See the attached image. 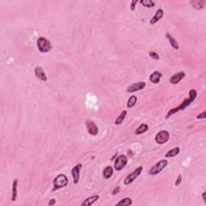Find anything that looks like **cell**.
Instances as JSON below:
<instances>
[{
  "mask_svg": "<svg viewBox=\"0 0 206 206\" xmlns=\"http://www.w3.org/2000/svg\"><path fill=\"white\" fill-rule=\"evenodd\" d=\"M140 3L145 7H153L155 6V3L151 0H142L140 1Z\"/></svg>",
  "mask_w": 206,
  "mask_h": 206,
  "instance_id": "d4e9b609",
  "label": "cell"
},
{
  "mask_svg": "<svg viewBox=\"0 0 206 206\" xmlns=\"http://www.w3.org/2000/svg\"><path fill=\"white\" fill-rule=\"evenodd\" d=\"M163 17H164V11H163L162 9H159V10H157V11H156V15H155V16L151 18V20H150V24H151V25L156 24V23L159 21Z\"/></svg>",
  "mask_w": 206,
  "mask_h": 206,
  "instance_id": "4fadbf2b",
  "label": "cell"
},
{
  "mask_svg": "<svg viewBox=\"0 0 206 206\" xmlns=\"http://www.w3.org/2000/svg\"><path fill=\"white\" fill-rule=\"evenodd\" d=\"M196 96H197V93H196V91L195 90H191L190 91H189V97L183 101L182 103H181L179 106H177L176 108H173L172 109V110H170L169 112L167 114L166 119L169 118V117H171L172 115H173V114H176L177 112H179V111L184 110L187 106H189L191 103L195 100Z\"/></svg>",
  "mask_w": 206,
  "mask_h": 206,
  "instance_id": "6da1fadb",
  "label": "cell"
},
{
  "mask_svg": "<svg viewBox=\"0 0 206 206\" xmlns=\"http://www.w3.org/2000/svg\"><path fill=\"white\" fill-rule=\"evenodd\" d=\"M185 77V73H184V72H180V73H176L175 75H173V76L171 77V79H170V82H171L172 84L176 85V84H178L181 80L184 79Z\"/></svg>",
  "mask_w": 206,
  "mask_h": 206,
  "instance_id": "7c38bea8",
  "label": "cell"
},
{
  "mask_svg": "<svg viewBox=\"0 0 206 206\" xmlns=\"http://www.w3.org/2000/svg\"><path fill=\"white\" fill-rule=\"evenodd\" d=\"M68 183H69V180L65 175H59L53 180V190H58L60 188L65 187L68 185Z\"/></svg>",
  "mask_w": 206,
  "mask_h": 206,
  "instance_id": "3957f363",
  "label": "cell"
},
{
  "mask_svg": "<svg viewBox=\"0 0 206 206\" xmlns=\"http://www.w3.org/2000/svg\"><path fill=\"white\" fill-rule=\"evenodd\" d=\"M180 147H176L173 148L171 151H168V152L165 155V157H166V158H172V157H175V156H176L178 154L180 153Z\"/></svg>",
  "mask_w": 206,
  "mask_h": 206,
  "instance_id": "ffe728a7",
  "label": "cell"
},
{
  "mask_svg": "<svg viewBox=\"0 0 206 206\" xmlns=\"http://www.w3.org/2000/svg\"><path fill=\"white\" fill-rule=\"evenodd\" d=\"M35 75L39 79H40L41 81H43V82H47V80H48V78H47V76H46V74H45L44 71V69L41 68V67L40 66H37L35 68Z\"/></svg>",
  "mask_w": 206,
  "mask_h": 206,
  "instance_id": "8fae6325",
  "label": "cell"
},
{
  "mask_svg": "<svg viewBox=\"0 0 206 206\" xmlns=\"http://www.w3.org/2000/svg\"><path fill=\"white\" fill-rule=\"evenodd\" d=\"M132 205V200L129 197H126V198H123L122 200L119 201V203L117 204V205Z\"/></svg>",
  "mask_w": 206,
  "mask_h": 206,
  "instance_id": "7402d4cb",
  "label": "cell"
},
{
  "mask_svg": "<svg viewBox=\"0 0 206 206\" xmlns=\"http://www.w3.org/2000/svg\"><path fill=\"white\" fill-rule=\"evenodd\" d=\"M119 191H120V188H119V187H116V188L113 190V192H112V194H113V195H116V194H118V193H119Z\"/></svg>",
  "mask_w": 206,
  "mask_h": 206,
  "instance_id": "f546056e",
  "label": "cell"
},
{
  "mask_svg": "<svg viewBox=\"0 0 206 206\" xmlns=\"http://www.w3.org/2000/svg\"><path fill=\"white\" fill-rule=\"evenodd\" d=\"M167 164H168V162L167 161V160H165V159H162L160 161H159L155 166H153L151 167L149 173H150V175H151V176L159 174V172L164 169V167L167 165Z\"/></svg>",
  "mask_w": 206,
  "mask_h": 206,
  "instance_id": "277c9868",
  "label": "cell"
},
{
  "mask_svg": "<svg viewBox=\"0 0 206 206\" xmlns=\"http://www.w3.org/2000/svg\"><path fill=\"white\" fill-rule=\"evenodd\" d=\"M17 188H18V180L16 179L12 184V195H11V201H15L17 197Z\"/></svg>",
  "mask_w": 206,
  "mask_h": 206,
  "instance_id": "ac0fdd59",
  "label": "cell"
},
{
  "mask_svg": "<svg viewBox=\"0 0 206 206\" xmlns=\"http://www.w3.org/2000/svg\"><path fill=\"white\" fill-rule=\"evenodd\" d=\"M148 130V126L147 124H142L140 125L139 127H138L136 130H135V134L136 135H142L143 133H145Z\"/></svg>",
  "mask_w": 206,
  "mask_h": 206,
  "instance_id": "44dd1931",
  "label": "cell"
},
{
  "mask_svg": "<svg viewBox=\"0 0 206 206\" xmlns=\"http://www.w3.org/2000/svg\"><path fill=\"white\" fill-rule=\"evenodd\" d=\"M206 117V112L205 111H204V112H202L201 114H199L198 116L196 117L198 119H205Z\"/></svg>",
  "mask_w": 206,
  "mask_h": 206,
  "instance_id": "f1b7e54d",
  "label": "cell"
},
{
  "mask_svg": "<svg viewBox=\"0 0 206 206\" xmlns=\"http://www.w3.org/2000/svg\"><path fill=\"white\" fill-rule=\"evenodd\" d=\"M143 167L142 166L136 168L135 171H133L130 174L128 175V176H127V178L125 179V181H124L125 185H130V184H131V183H132L138 176H139L140 174H141L142 172H143Z\"/></svg>",
  "mask_w": 206,
  "mask_h": 206,
  "instance_id": "5b68a950",
  "label": "cell"
},
{
  "mask_svg": "<svg viewBox=\"0 0 206 206\" xmlns=\"http://www.w3.org/2000/svg\"><path fill=\"white\" fill-rule=\"evenodd\" d=\"M190 3L193 8H195L196 10H202L205 7L206 2L205 0H194V1H191Z\"/></svg>",
  "mask_w": 206,
  "mask_h": 206,
  "instance_id": "5bb4252c",
  "label": "cell"
},
{
  "mask_svg": "<svg viewBox=\"0 0 206 206\" xmlns=\"http://www.w3.org/2000/svg\"><path fill=\"white\" fill-rule=\"evenodd\" d=\"M37 48L40 53H48L52 49V44L50 41L46 39L45 37H39L36 42Z\"/></svg>",
  "mask_w": 206,
  "mask_h": 206,
  "instance_id": "7a4b0ae2",
  "label": "cell"
},
{
  "mask_svg": "<svg viewBox=\"0 0 206 206\" xmlns=\"http://www.w3.org/2000/svg\"><path fill=\"white\" fill-rule=\"evenodd\" d=\"M113 172H114L113 167L111 166H107L103 171V176L105 179H110L112 176Z\"/></svg>",
  "mask_w": 206,
  "mask_h": 206,
  "instance_id": "d6986e66",
  "label": "cell"
},
{
  "mask_svg": "<svg viewBox=\"0 0 206 206\" xmlns=\"http://www.w3.org/2000/svg\"><path fill=\"white\" fill-rule=\"evenodd\" d=\"M55 204H56L55 199H52V200H50V201L48 202V205H55Z\"/></svg>",
  "mask_w": 206,
  "mask_h": 206,
  "instance_id": "4dcf8cb0",
  "label": "cell"
},
{
  "mask_svg": "<svg viewBox=\"0 0 206 206\" xmlns=\"http://www.w3.org/2000/svg\"><path fill=\"white\" fill-rule=\"evenodd\" d=\"M205 194H206V192L205 191L203 193H202V197H203V200H204V202L205 203H206V197H205Z\"/></svg>",
  "mask_w": 206,
  "mask_h": 206,
  "instance_id": "1f68e13d",
  "label": "cell"
},
{
  "mask_svg": "<svg viewBox=\"0 0 206 206\" xmlns=\"http://www.w3.org/2000/svg\"><path fill=\"white\" fill-rule=\"evenodd\" d=\"M146 86L145 82H138V83H134L131 85H130L127 88V92L133 93L136 92V91H139V90L144 89Z\"/></svg>",
  "mask_w": 206,
  "mask_h": 206,
  "instance_id": "30bf717a",
  "label": "cell"
},
{
  "mask_svg": "<svg viewBox=\"0 0 206 206\" xmlns=\"http://www.w3.org/2000/svg\"><path fill=\"white\" fill-rule=\"evenodd\" d=\"M161 77L162 74L159 72H154V73H152L151 74V76H150V81L152 83H154V84H157V83L159 82L160 79H161Z\"/></svg>",
  "mask_w": 206,
  "mask_h": 206,
  "instance_id": "2e32d148",
  "label": "cell"
},
{
  "mask_svg": "<svg viewBox=\"0 0 206 206\" xmlns=\"http://www.w3.org/2000/svg\"><path fill=\"white\" fill-rule=\"evenodd\" d=\"M98 199H99V195H93L85 200L84 202H82V205H92L93 204H94L98 201Z\"/></svg>",
  "mask_w": 206,
  "mask_h": 206,
  "instance_id": "9a60e30c",
  "label": "cell"
},
{
  "mask_svg": "<svg viewBox=\"0 0 206 206\" xmlns=\"http://www.w3.org/2000/svg\"><path fill=\"white\" fill-rule=\"evenodd\" d=\"M127 162H128V159H127V156H123V155L119 156L114 162V169L116 171H121L126 167Z\"/></svg>",
  "mask_w": 206,
  "mask_h": 206,
  "instance_id": "8992f818",
  "label": "cell"
},
{
  "mask_svg": "<svg viewBox=\"0 0 206 206\" xmlns=\"http://www.w3.org/2000/svg\"><path fill=\"white\" fill-rule=\"evenodd\" d=\"M85 126L88 130V132L90 133L91 135H97L98 134V128L95 122L91 120V119H87L85 122Z\"/></svg>",
  "mask_w": 206,
  "mask_h": 206,
  "instance_id": "ba28073f",
  "label": "cell"
},
{
  "mask_svg": "<svg viewBox=\"0 0 206 206\" xmlns=\"http://www.w3.org/2000/svg\"><path fill=\"white\" fill-rule=\"evenodd\" d=\"M181 180H182V176H181V175H179V176H177L176 181L175 185H176V186H179V185H180V183H181Z\"/></svg>",
  "mask_w": 206,
  "mask_h": 206,
  "instance_id": "4316f807",
  "label": "cell"
},
{
  "mask_svg": "<svg viewBox=\"0 0 206 206\" xmlns=\"http://www.w3.org/2000/svg\"><path fill=\"white\" fill-rule=\"evenodd\" d=\"M137 3H138L137 0H133L132 2H131V5H130V10H131L132 11H135V6H136Z\"/></svg>",
  "mask_w": 206,
  "mask_h": 206,
  "instance_id": "83f0119b",
  "label": "cell"
},
{
  "mask_svg": "<svg viewBox=\"0 0 206 206\" xmlns=\"http://www.w3.org/2000/svg\"><path fill=\"white\" fill-rule=\"evenodd\" d=\"M149 56L150 57H151L152 59H156V60H159V56L156 53V52H153V51H151L149 53Z\"/></svg>",
  "mask_w": 206,
  "mask_h": 206,
  "instance_id": "484cf974",
  "label": "cell"
},
{
  "mask_svg": "<svg viewBox=\"0 0 206 206\" xmlns=\"http://www.w3.org/2000/svg\"><path fill=\"white\" fill-rule=\"evenodd\" d=\"M169 133L167 130H161L156 135V142L158 144H164L169 139Z\"/></svg>",
  "mask_w": 206,
  "mask_h": 206,
  "instance_id": "52a82bcc",
  "label": "cell"
},
{
  "mask_svg": "<svg viewBox=\"0 0 206 206\" xmlns=\"http://www.w3.org/2000/svg\"><path fill=\"white\" fill-rule=\"evenodd\" d=\"M126 116H127V111L123 110L121 114H120V115L118 117V119L115 120V122H114V123H115L116 125H120L122 122H123V120L125 119Z\"/></svg>",
  "mask_w": 206,
  "mask_h": 206,
  "instance_id": "603a6c76",
  "label": "cell"
},
{
  "mask_svg": "<svg viewBox=\"0 0 206 206\" xmlns=\"http://www.w3.org/2000/svg\"><path fill=\"white\" fill-rule=\"evenodd\" d=\"M136 102H137V97L131 96L127 101V107L128 108H132L133 106H135Z\"/></svg>",
  "mask_w": 206,
  "mask_h": 206,
  "instance_id": "cb8c5ba5",
  "label": "cell"
},
{
  "mask_svg": "<svg viewBox=\"0 0 206 206\" xmlns=\"http://www.w3.org/2000/svg\"><path fill=\"white\" fill-rule=\"evenodd\" d=\"M82 167V164H78L74 167H73V169H72V176H73V178L74 185H77L78 181H79L80 172H81Z\"/></svg>",
  "mask_w": 206,
  "mask_h": 206,
  "instance_id": "9c48e42d",
  "label": "cell"
},
{
  "mask_svg": "<svg viewBox=\"0 0 206 206\" xmlns=\"http://www.w3.org/2000/svg\"><path fill=\"white\" fill-rule=\"evenodd\" d=\"M166 37L167 40H169L170 44L172 45V47L175 49H179L180 48V46H179V44L177 43V41L175 40L174 38L172 36V35L170 34L169 32H166Z\"/></svg>",
  "mask_w": 206,
  "mask_h": 206,
  "instance_id": "e0dca14e",
  "label": "cell"
}]
</instances>
